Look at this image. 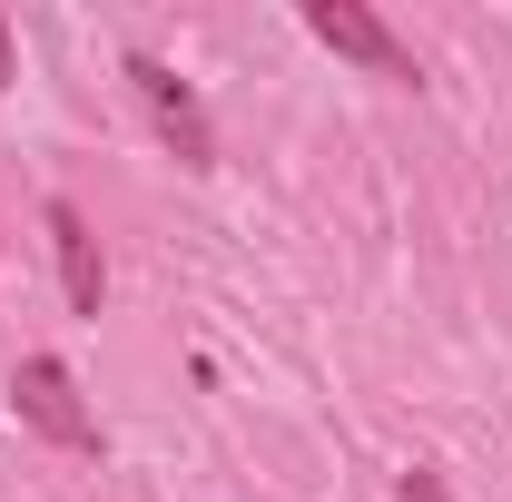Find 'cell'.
Returning a JSON list of instances; mask_svg holds the SVG:
<instances>
[{"mask_svg":"<svg viewBox=\"0 0 512 502\" xmlns=\"http://www.w3.org/2000/svg\"><path fill=\"white\" fill-rule=\"evenodd\" d=\"M10 404H20V424H30V434H50L60 453H99V414L79 404V384H69L60 355H20Z\"/></svg>","mask_w":512,"mask_h":502,"instance_id":"1","label":"cell"},{"mask_svg":"<svg viewBox=\"0 0 512 502\" xmlns=\"http://www.w3.org/2000/svg\"><path fill=\"white\" fill-rule=\"evenodd\" d=\"M128 89L148 99V119H158V138L178 148V168H217V128H207V109H197V89H188V79H178L168 60L128 50Z\"/></svg>","mask_w":512,"mask_h":502,"instance_id":"2","label":"cell"},{"mask_svg":"<svg viewBox=\"0 0 512 502\" xmlns=\"http://www.w3.org/2000/svg\"><path fill=\"white\" fill-rule=\"evenodd\" d=\"M306 30H316V40L335 50V60L375 69V79H424V69H414V50H404V40L384 30V20L365 10V0H306Z\"/></svg>","mask_w":512,"mask_h":502,"instance_id":"3","label":"cell"},{"mask_svg":"<svg viewBox=\"0 0 512 502\" xmlns=\"http://www.w3.org/2000/svg\"><path fill=\"white\" fill-rule=\"evenodd\" d=\"M50 247H60V286L79 315H99V296H109V266H99V237H89V217L69 207V197H50Z\"/></svg>","mask_w":512,"mask_h":502,"instance_id":"4","label":"cell"},{"mask_svg":"<svg viewBox=\"0 0 512 502\" xmlns=\"http://www.w3.org/2000/svg\"><path fill=\"white\" fill-rule=\"evenodd\" d=\"M10 69H20V50H10V20H0V79H10Z\"/></svg>","mask_w":512,"mask_h":502,"instance_id":"5","label":"cell"}]
</instances>
